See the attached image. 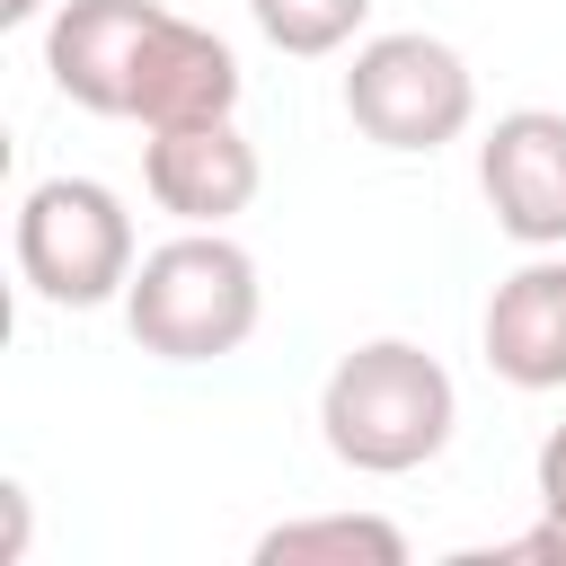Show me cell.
Returning a JSON list of instances; mask_svg holds the SVG:
<instances>
[{"mask_svg":"<svg viewBox=\"0 0 566 566\" xmlns=\"http://www.w3.org/2000/svg\"><path fill=\"white\" fill-rule=\"evenodd\" d=\"M256 318H265L256 256L239 239H221V230L159 239L124 283V327L159 363H221V354H239L256 336Z\"/></svg>","mask_w":566,"mask_h":566,"instance_id":"cell-2","label":"cell"},{"mask_svg":"<svg viewBox=\"0 0 566 566\" xmlns=\"http://www.w3.org/2000/svg\"><path fill=\"white\" fill-rule=\"evenodd\" d=\"M345 115L380 150H442L478 124V71L460 62V44H442L424 27H389V35L354 44Z\"/></svg>","mask_w":566,"mask_h":566,"instance_id":"cell-4","label":"cell"},{"mask_svg":"<svg viewBox=\"0 0 566 566\" xmlns=\"http://www.w3.org/2000/svg\"><path fill=\"white\" fill-rule=\"evenodd\" d=\"M398 566L407 557V531L389 513H301V522H274L256 539V566Z\"/></svg>","mask_w":566,"mask_h":566,"instance_id":"cell-10","label":"cell"},{"mask_svg":"<svg viewBox=\"0 0 566 566\" xmlns=\"http://www.w3.org/2000/svg\"><path fill=\"white\" fill-rule=\"evenodd\" d=\"M478 195L504 239L522 248H566V115L557 106H513L478 142Z\"/></svg>","mask_w":566,"mask_h":566,"instance_id":"cell-5","label":"cell"},{"mask_svg":"<svg viewBox=\"0 0 566 566\" xmlns=\"http://www.w3.org/2000/svg\"><path fill=\"white\" fill-rule=\"evenodd\" d=\"M221 115H239V53L212 27H195V18L168 9L159 35H150V53H142V80H133V115L124 124L177 133V124H221Z\"/></svg>","mask_w":566,"mask_h":566,"instance_id":"cell-9","label":"cell"},{"mask_svg":"<svg viewBox=\"0 0 566 566\" xmlns=\"http://www.w3.org/2000/svg\"><path fill=\"white\" fill-rule=\"evenodd\" d=\"M0 18H9V27H27V18H44V0H0Z\"/></svg>","mask_w":566,"mask_h":566,"instance_id":"cell-13","label":"cell"},{"mask_svg":"<svg viewBox=\"0 0 566 566\" xmlns=\"http://www.w3.org/2000/svg\"><path fill=\"white\" fill-rule=\"evenodd\" d=\"M486 371L513 389H566V256L531 248V265H513L478 318Z\"/></svg>","mask_w":566,"mask_h":566,"instance_id":"cell-8","label":"cell"},{"mask_svg":"<svg viewBox=\"0 0 566 566\" xmlns=\"http://www.w3.org/2000/svg\"><path fill=\"white\" fill-rule=\"evenodd\" d=\"M159 0H62L44 18V71L71 106L88 115H133V80H142V53L159 35Z\"/></svg>","mask_w":566,"mask_h":566,"instance_id":"cell-6","label":"cell"},{"mask_svg":"<svg viewBox=\"0 0 566 566\" xmlns=\"http://www.w3.org/2000/svg\"><path fill=\"white\" fill-rule=\"evenodd\" d=\"M133 265H142V248H133V212H124L115 186H97V177L27 186V203H18V274H27L35 301L106 310V301H124Z\"/></svg>","mask_w":566,"mask_h":566,"instance_id":"cell-3","label":"cell"},{"mask_svg":"<svg viewBox=\"0 0 566 566\" xmlns=\"http://www.w3.org/2000/svg\"><path fill=\"white\" fill-rule=\"evenodd\" d=\"M248 18H256V35H265L274 53L318 62V53H345V44L363 35L371 0H248Z\"/></svg>","mask_w":566,"mask_h":566,"instance_id":"cell-11","label":"cell"},{"mask_svg":"<svg viewBox=\"0 0 566 566\" xmlns=\"http://www.w3.org/2000/svg\"><path fill=\"white\" fill-rule=\"evenodd\" d=\"M142 186H150V203H159L168 221L221 230V221H239V212L256 203L265 159H256V142L239 133V115H221V124H177V133H150Z\"/></svg>","mask_w":566,"mask_h":566,"instance_id":"cell-7","label":"cell"},{"mask_svg":"<svg viewBox=\"0 0 566 566\" xmlns=\"http://www.w3.org/2000/svg\"><path fill=\"white\" fill-rule=\"evenodd\" d=\"M531 486H539V531L504 539L495 557H566V424L539 433V460H531Z\"/></svg>","mask_w":566,"mask_h":566,"instance_id":"cell-12","label":"cell"},{"mask_svg":"<svg viewBox=\"0 0 566 566\" xmlns=\"http://www.w3.org/2000/svg\"><path fill=\"white\" fill-rule=\"evenodd\" d=\"M451 424H460V389L407 336H371V345L336 354V371L318 380V442L354 478H407V469L442 460Z\"/></svg>","mask_w":566,"mask_h":566,"instance_id":"cell-1","label":"cell"}]
</instances>
